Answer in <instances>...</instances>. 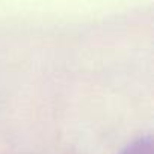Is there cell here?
I'll return each instance as SVG.
<instances>
[{
  "label": "cell",
  "mask_w": 154,
  "mask_h": 154,
  "mask_svg": "<svg viewBox=\"0 0 154 154\" xmlns=\"http://www.w3.org/2000/svg\"><path fill=\"white\" fill-rule=\"evenodd\" d=\"M119 154H154L152 152V139L149 134L140 136L130 142Z\"/></svg>",
  "instance_id": "cell-1"
}]
</instances>
